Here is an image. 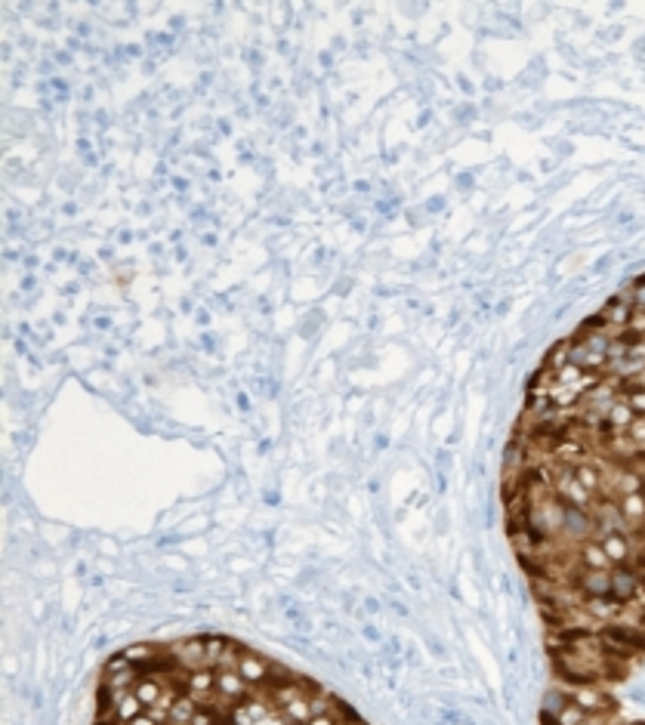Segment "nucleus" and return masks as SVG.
I'll list each match as a JSON object with an SVG mask.
<instances>
[{
  "label": "nucleus",
  "instance_id": "nucleus-2",
  "mask_svg": "<svg viewBox=\"0 0 645 725\" xmlns=\"http://www.w3.org/2000/svg\"><path fill=\"white\" fill-rule=\"evenodd\" d=\"M235 670H238L250 685H259V682H266V676H269L272 663L266 661V657L247 652V648H238V663H235Z\"/></svg>",
  "mask_w": 645,
  "mask_h": 725
},
{
  "label": "nucleus",
  "instance_id": "nucleus-1",
  "mask_svg": "<svg viewBox=\"0 0 645 725\" xmlns=\"http://www.w3.org/2000/svg\"><path fill=\"white\" fill-rule=\"evenodd\" d=\"M217 691L222 701H229V704H238V701H247L250 698V682L241 676L235 667H219L217 670Z\"/></svg>",
  "mask_w": 645,
  "mask_h": 725
},
{
  "label": "nucleus",
  "instance_id": "nucleus-10",
  "mask_svg": "<svg viewBox=\"0 0 645 725\" xmlns=\"http://www.w3.org/2000/svg\"><path fill=\"white\" fill-rule=\"evenodd\" d=\"M574 478L584 484L587 491H596L599 488V469L590 466V463H577L574 466Z\"/></svg>",
  "mask_w": 645,
  "mask_h": 725
},
{
  "label": "nucleus",
  "instance_id": "nucleus-13",
  "mask_svg": "<svg viewBox=\"0 0 645 725\" xmlns=\"http://www.w3.org/2000/svg\"><path fill=\"white\" fill-rule=\"evenodd\" d=\"M121 725H158V722H154L148 713H143V716H136V719H133V722H121Z\"/></svg>",
  "mask_w": 645,
  "mask_h": 725
},
{
  "label": "nucleus",
  "instance_id": "nucleus-11",
  "mask_svg": "<svg viewBox=\"0 0 645 725\" xmlns=\"http://www.w3.org/2000/svg\"><path fill=\"white\" fill-rule=\"evenodd\" d=\"M154 652H158V648H152V645H130L127 652V661L133 663V667H143V663H148L154 657Z\"/></svg>",
  "mask_w": 645,
  "mask_h": 725
},
{
  "label": "nucleus",
  "instance_id": "nucleus-4",
  "mask_svg": "<svg viewBox=\"0 0 645 725\" xmlns=\"http://www.w3.org/2000/svg\"><path fill=\"white\" fill-rule=\"evenodd\" d=\"M577 559L587 565V571H609V568H611V559L605 556L602 543H584L581 556H577Z\"/></svg>",
  "mask_w": 645,
  "mask_h": 725
},
{
  "label": "nucleus",
  "instance_id": "nucleus-7",
  "mask_svg": "<svg viewBox=\"0 0 645 725\" xmlns=\"http://www.w3.org/2000/svg\"><path fill=\"white\" fill-rule=\"evenodd\" d=\"M198 713V701L191 698V694H180V698L173 701V707H170V722H191Z\"/></svg>",
  "mask_w": 645,
  "mask_h": 725
},
{
  "label": "nucleus",
  "instance_id": "nucleus-12",
  "mask_svg": "<svg viewBox=\"0 0 645 725\" xmlns=\"http://www.w3.org/2000/svg\"><path fill=\"white\" fill-rule=\"evenodd\" d=\"M306 725H337V719H333L331 713H324V716H312Z\"/></svg>",
  "mask_w": 645,
  "mask_h": 725
},
{
  "label": "nucleus",
  "instance_id": "nucleus-9",
  "mask_svg": "<svg viewBox=\"0 0 645 725\" xmlns=\"http://www.w3.org/2000/svg\"><path fill=\"white\" fill-rule=\"evenodd\" d=\"M281 716H284L291 725H306L312 719V710H309V698H296L291 704L281 707Z\"/></svg>",
  "mask_w": 645,
  "mask_h": 725
},
{
  "label": "nucleus",
  "instance_id": "nucleus-8",
  "mask_svg": "<svg viewBox=\"0 0 645 725\" xmlns=\"http://www.w3.org/2000/svg\"><path fill=\"white\" fill-rule=\"evenodd\" d=\"M143 713H145V704L136 698V691H130V694H124V701L117 704L115 722H133L136 716H143Z\"/></svg>",
  "mask_w": 645,
  "mask_h": 725
},
{
  "label": "nucleus",
  "instance_id": "nucleus-3",
  "mask_svg": "<svg viewBox=\"0 0 645 725\" xmlns=\"http://www.w3.org/2000/svg\"><path fill=\"white\" fill-rule=\"evenodd\" d=\"M572 701L577 707H584L587 713H611L614 707V701L609 698V694H602L599 689H593V685H584V689H577L574 694H572Z\"/></svg>",
  "mask_w": 645,
  "mask_h": 725
},
{
  "label": "nucleus",
  "instance_id": "nucleus-5",
  "mask_svg": "<svg viewBox=\"0 0 645 725\" xmlns=\"http://www.w3.org/2000/svg\"><path fill=\"white\" fill-rule=\"evenodd\" d=\"M602 550H605V556L611 559V565H624L627 559H630V547H627V540H624V534H605L602 540Z\"/></svg>",
  "mask_w": 645,
  "mask_h": 725
},
{
  "label": "nucleus",
  "instance_id": "nucleus-6",
  "mask_svg": "<svg viewBox=\"0 0 645 725\" xmlns=\"http://www.w3.org/2000/svg\"><path fill=\"white\" fill-rule=\"evenodd\" d=\"M136 698L143 701L145 707H154V704H161V698H164V689H161V682L158 679H148V676H139V682H136Z\"/></svg>",
  "mask_w": 645,
  "mask_h": 725
}]
</instances>
